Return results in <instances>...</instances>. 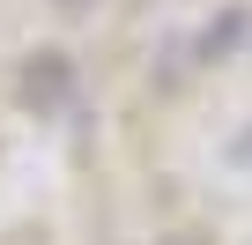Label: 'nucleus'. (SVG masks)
Here are the masks:
<instances>
[{
  "label": "nucleus",
  "instance_id": "f257e3e1",
  "mask_svg": "<svg viewBox=\"0 0 252 245\" xmlns=\"http://www.w3.org/2000/svg\"><path fill=\"white\" fill-rule=\"evenodd\" d=\"M60 89H67V67H60V60H52V52H45V60H37V67H30V97H45V104H52V97H60Z\"/></svg>",
  "mask_w": 252,
  "mask_h": 245
},
{
  "label": "nucleus",
  "instance_id": "f03ea898",
  "mask_svg": "<svg viewBox=\"0 0 252 245\" xmlns=\"http://www.w3.org/2000/svg\"><path fill=\"white\" fill-rule=\"evenodd\" d=\"M60 8H89V0H60Z\"/></svg>",
  "mask_w": 252,
  "mask_h": 245
}]
</instances>
